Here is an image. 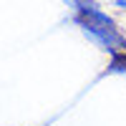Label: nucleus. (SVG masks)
<instances>
[{
    "label": "nucleus",
    "mask_w": 126,
    "mask_h": 126,
    "mask_svg": "<svg viewBox=\"0 0 126 126\" xmlns=\"http://www.w3.org/2000/svg\"><path fill=\"white\" fill-rule=\"evenodd\" d=\"M66 5L76 10V15H88L91 10H96V0H66Z\"/></svg>",
    "instance_id": "f03ea898"
},
{
    "label": "nucleus",
    "mask_w": 126,
    "mask_h": 126,
    "mask_svg": "<svg viewBox=\"0 0 126 126\" xmlns=\"http://www.w3.org/2000/svg\"><path fill=\"white\" fill-rule=\"evenodd\" d=\"M111 68L113 71H126V53H119V56H111Z\"/></svg>",
    "instance_id": "7ed1b4c3"
},
{
    "label": "nucleus",
    "mask_w": 126,
    "mask_h": 126,
    "mask_svg": "<svg viewBox=\"0 0 126 126\" xmlns=\"http://www.w3.org/2000/svg\"><path fill=\"white\" fill-rule=\"evenodd\" d=\"M76 23L83 30V35L88 40H93L98 48H103L106 53H111V56L126 53V38L116 30V25H103V23H96V20H91L86 15H76Z\"/></svg>",
    "instance_id": "f257e3e1"
}]
</instances>
